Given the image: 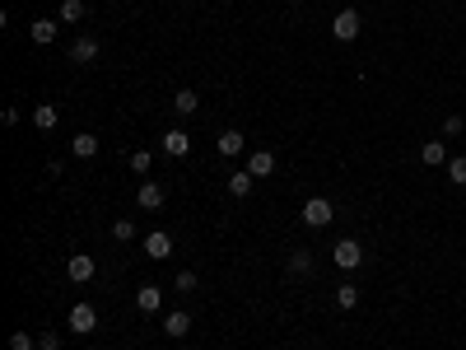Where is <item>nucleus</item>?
Masks as SVG:
<instances>
[{"instance_id":"f257e3e1","label":"nucleus","mask_w":466,"mask_h":350,"mask_svg":"<svg viewBox=\"0 0 466 350\" xmlns=\"http://www.w3.org/2000/svg\"><path fill=\"white\" fill-rule=\"evenodd\" d=\"M331 220H336V210H331L326 196H312V201L303 205V225H308V229H326Z\"/></svg>"},{"instance_id":"f03ea898","label":"nucleus","mask_w":466,"mask_h":350,"mask_svg":"<svg viewBox=\"0 0 466 350\" xmlns=\"http://www.w3.org/2000/svg\"><path fill=\"white\" fill-rule=\"evenodd\" d=\"M331 261H336V266H341V271H355L359 261H364V248H359L355 238H341V243H336V248H331Z\"/></svg>"},{"instance_id":"7ed1b4c3","label":"nucleus","mask_w":466,"mask_h":350,"mask_svg":"<svg viewBox=\"0 0 466 350\" xmlns=\"http://www.w3.org/2000/svg\"><path fill=\"white\" fill-rule=\"evenodd\" d=\"M66 327L75 332V337H89V332L98 327V308H93V304H75V308H70V322H66Z\"/></svg>"},{"instance_id":"20e7f679","label":"nucleus","mask_w":466,"mask_h":350,"mask_svg":"<svg viewBox=\"0 0 466 350\" xmlns=\"http://www.w3.org/2000/svg\"><path fill=\"white\" fill-rule=\"evenodd\" d=\"M93 271H98V261H93L89 252H70V257H66V276H70L75 285L93 281Z\"/></svg>"},{"instance_id":"39448f33","label":"nucleus","mask_w":466,"mask_h":350,"mask_svg":"<svg viewBox=\"0 0 466 350\" xmlns=\"http://www.w3.org/2000/svg\"><path fill=\"white\" fill-rule=\"evenodd\" d=\"M359 28H364V19H359V10H341V14H336V23H331L336 43H355V38H359Z\"/></svg>"},{"instance_id":"423d86ee","label":"nucleus","mask_w":466,"mask_h":350,"mask_svg":"<svg viewBox=\"0 0 466 350\" xmlns=\"http://www.w3.org/2000/svg\"><path fill=\"white\" fill-rule=\"evenodd\" d=\"M168 252H173V234H164V229H154V234H144V257L164 261Z\"/></svg>"},{"instance_id":"0eeeda50","label":"nucleus","mask_w":466,"mask_h":350,"mask_svg":"<svg viewBox=\"0 0 466 350\" xmlns=\"http://www.w3.org/2000/svg\"><path fill=\"white\" fill-rule=\"evenodd\" d=\"M135 205H140V210H159V205H164V187H159V182H140Z\"/></svg>"},{"instance_id":"6e6552de","label":"nucleus","mask_w":466,"mask_h":350,"mask_svg":"<svg viewBox=\"0 0 466 350\" xmlns=\"http://www.w3.org/2000/svg\"><path fill=\"white\" fill-rule=\"evenodd\" d=\"M187 149H191V136H187V131H182V126H173V131H168V136H164V154L182 159V154H187Z\"/></svg>"},{"instance_id":"1a4fd4ad","label":"nucleus","mask_w":466,"mask_h":350,"mask_svg":"<svg viewBox=\"0 0 466 350\" xmlns=\"http://www.w3.org/2000/svg\"><path fill=\"white\" fill-rule=\"evenodd\" d=\"M56 33H61V19H38L33 28H28V38H33L38 47H47V43H56Z\"/></svg>"},{"instance_id":"9d476101","label":"nucleus","mask_w":466,"mask_h":350,"mask_svg":"<svg viewBox=\"0 0 466 350\" xmlns=\"http://www.w3.org/2000/svg\"><path fill=\"white\" fill-rule=\"evenodd\" d=\"M247 173H252V178H266V173H275V154H271V149H252V159H247Z\"/></svg>"},{"instance_id":"9b49d317","label":"nucleus","mask_w":466,"mask_h":350,"mask_svg":"<svg viewBox=\"0 0 466 350\" xmlns=\"http://www.w3.org/2000/svg\"><path fill=\"white\" fill-rule=\"evenodd\" d=\"M135 304H140V313H159V308H164V290H159V285H140Z\"/></svg>"},{"instance_id":"f8f14e48","label":"nucleus","mask_w":466,"mask_h":350,"mask_svg":"<svg viewBox=\"0 0 466 350\" xmlns=\"http://www.w3.org/2000/svg\"><path fill=\"white\" fill-rule=\"evenodd\" d=\"M187 332H191V313H182V308H178V313L164 317V337L178 341V337H187Z\"/></svg>"},{"instance_id":"ddd939ff","label":"nucleus","mask_w":466,"mask_h":350,"mask_svg":"<svg viewBox=\"0 0 466 350\" xmlns=\"http://www.w3.org/2000/svg\"><path fill=\"white\" fill-rule=\"evenodd\" d=\"M420 159L429 164V169H438V164H448V145H443V140H424V145H420Z\"/></svg>"},{"instance_id":"4468645a","label":"nucleus","mask_w":466,"mask_h":350,"mask_svg":"<svg viewBox=\"0 0 466 350\" xmlns=\"http://www.w3.org/2000/svg\"><path fill=\"white\" fill-rule=\"evenodd\" d=\"M56 122H61V113H56V103H38V108H33V126H38V131H52Z\"/></svg>"},{"instance_id":"2eb2a0df","label":"nucleus","mask_w":466,"mask_h":350,"mask_svg":"<svg viewBox=\"0 0 466 350\" xmlns=\"http://www.w3.org/2000/svg\"><path fill=\"white\" fill-rule=\"evenodd\" d=\"M196 108H200L196 89H178V94H173V113H178V117H191Z\"/></svg>"},{"instance_id":"dca6fc26","label":"nucleus","mask_w":466,"mask_h":350,"mask_svg":"<svg viewBox=\"0 0 466 350\" xmlns=\"http://www.w3.org/2000/svg\"><path fill=\"white\" fill-rule=\"evenodd\" d=\"M93 57H98V43H93V38H75V47H70V61H79V66H89Z\"/></svg>"},{"instance_id":"f3484780","label":"nucleus","mask_w":466,"mask_h":350,"mask_svg":"<svg viewBox=\"0 0 466 350\" xmlns=\"http://www.w3.org/2000/svg\"><path fill=\"white\" fill-rule=\"evenodd\" d=\"M70 149H75V159H93V154H98V136H89V131H79V136L70 140Z\"/></svg>"},{"instance_id":"a211bd4d","label":"nucleus","mask_w":466,"mask_h":350,"mask_svg":"<svg viewBox=\"0 0 466 350\" xmlns=\"http://www.w3.org/2000/svg\"><path fill=\"white\" fill-rule=\"evenodd\" d=\"M56 19H61V23H79V19H84V0H61Z\"/></svg>"},{"instance_id":"6ab92c4d","label":"nucleus","mask_w":466,"mask_h":350,"mask_svg":"<svg viewBox=\"0 0 466 350\" xmlns=\"http://www.w3.org/2000/svg\"><path fill=\"white\" fill-rule=\"evenodd\" d=\"M243 145H247L243 131H224L220 136V154H243Z\"/></svg>"},{"instance_id":"aec40b11","label":"nucleus","mask_w":466,"mask_h":350,"mask_svg":"<svg viewBox=\"0 0 466 350\" xmlns=\"http://www.w3.org/2000/svg\"><path fill=\"white\" fill-rule=\"evenodd\" d=\"M312 271V252H289V276H308Z\"/></svg>"},{"instance_id":"412c9836","label":"nucleus","mask_w":466,"mask_h":350,"mask_svg":"<svg viewBox=\"0 0 466 350\" xmlns=\"http://www.w3.org/2000/svg\"><path fill=\"white\" fill-rule=\"evenodd\" d=\"M252 182H256V178H252L247 169H243V173H229V192H233V196H247V192H252Z\"/></svg>"},{"instance_id":"4be33fe9","label":"nucleus","mask_w":466,"mask_h":350,"mask_svg":"<svg viewBox=\"0 0 466 350\" xmlns=\"http://www.w3.org/2000/svg\"><path fill=\"white\" fill-rule=\"evenodd\" d=\"M448 182H453V187H466V154L448 159Z\"/></svg>"},{"instance_id":"5701e85b","label":"nucleus","mask_w":466,"mask_h":350,"mask_svg":"<svg viewBox=\"0 0 466 350\" xmlns=\"http://www.w3.org/2000/svg\"><path fill=\"white\" fill-rule=\"evenodd\" d=\"M336 304H341V308H355L359 304V285H350V281L336 285Z\"/></svg>"},{"instance_id":"b1692460","label":"nucleus","mask_w":466,"mask_h":350,"mask_svg":"<svg viewBox=\"0 0 466 350\" xmlns=\"http://www.w3.org/2000/svg\"><path fill=\"white\" fill-rule=\"evenodd\" d=\"M131 169L135 173H149V169H154V154H149V149H131Z\"/></svg>"},{"instance_id":"393cba45","label":"nucleus","mask_w":466,"mask_h":350,"mask_svg":"<svg viewBox=\"0 0 466 350\" xmlns=\"http://www.w3.org/2000/svg\"><path fill=\"white\" fill-rule=\"evenodd\" d=\"M112 238H117V243H131V238H135V225H131V220H117V225H112Z\"/></svg>"},{"instance_id":"a878e982","label":"nucleus","mask_w":466,"mask_h":350,"mask_svg":"<svg viewBox=\"0 0 466 350\" xmlns=\"http://www.w3.org/2000/svg\"><path fill=\"white\" fill-rule=\"evenodd\" d=\"M10 350H38V341L28 337V332H14V337H10Z\"/></svg>"},{"instance_id":"bb28decb","label":"nucleus","mask_w":466,"mask_h":350,"mask_svg":"<svg viewBox=\"0 0 466 350\" xmlns=\"http://www.w3.org/2000/svg\"><path fill=\"white\" fill-rule=\"evenodd\" d=\"M38 350H61V337H56V332H42V337H38Z\"/></svg>"},{"instance_id":"cd10ccee","label":"nucleus","mask_w":466,"mask_h":350,"mask_svg":"<svg viewBox=\"0 0 466 350\" xmlns=\"http://www.w3.org/2000/svg\"><path fill=\"white\" fill-rule=\"evenodd\" d=\"M462 126H466V122H462V117L453 113V117H448V122H443V136H462Z\"/></svg>"},{"instance_id":"c85d7f7f","label":"nucleus","mask_w":466,"mask_h":350,"mask_svg":"<svg viewBox=\"0 0 466 350\" xmlns=\"http://www.w3.org/2000/svg\"><path fill=\"white\" fill-rule=\"evenodd\" d=\"M178 290H196V271H178Z\"/></svg>"},{"instance_id":"c756f323","label":"nucleus","mask_w":466,"mask_h":350,"mask_svg":"<svg viewBox=\"0 0 466 350\" xmlns=\"http://www.w3.org/2000/svg\"><path fill=\"white\" fill-rule=\"evenodd\" d=\"M285 5H294V0H285Z\"/></svg>"}]
</instances>
